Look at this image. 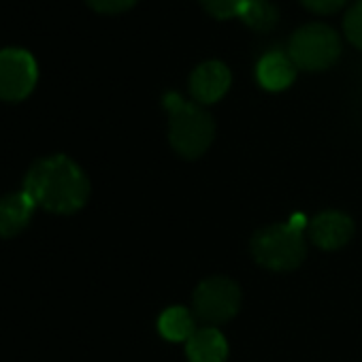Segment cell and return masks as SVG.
<instances>
[{"label": "cell", "mask_w": 362, "mask_h": 362, "mask_svg": "<svg viewBox=\"0 0 362 362\" xmlns=\"http://www.w3.org/2000/svg\"><path fill=\"white\" fill-rule=\"evenodd\" d=\"M186 351L190 362H226L228 343L218 328L205 326L186 341Z\"/></svg>", "instance_id": "obj_10"}, {"label": "cell", "mask_w": 362, "mask_h": 362, "mask_svg": "<svg viewBox=\"0 0 362 362\" xmlns=\"http://www.w3.org/2000/svg\"><path fill=\"white\" fill-rule=\"evenodd\" d=\"M37 77V62L28 52L18 47L0 52V98L3 100H24L35 90Z\"/></svg>", "instance_id": "obj_6"}, {"label": "cell", "mask_w": 362, "mask_h": 362, "mask_svg": "<svg viewBox=\"0 0 362 362\" xmlns=\"http://www.w3.org/2000/svg\"><path fill=\"white\" fill-rule=\"evenodd\" d=\"M24 192L37 207L49 214L71 216L86 207L90 181L81 166L69 156L56 153L37 160L24 179Z\"/></svg>", "instance_id": "obj_1"}, {"label": "cell", "mask_w": 362, "mask_h": 362, "mask_svg": "<svg viewBox=\"0 0 362 362\" xmlns=\"http://www.w3.org/2000/svg\"><path fill=\"white\" fill-rule=\"evenodd\" d=\"M305 228H309V222L300 214L292 216V220L286 224L262 228L252 241V254L256 262L271 271L296 269L307 252Z\"/></svg>", "instance_id": "obj_3"}, {"label": "cell", "mask_w": 362, "mask_h": 362, "mask_svg": "<svg viewBox=\"0 0 362 362\" xmlns=\"http://www.w3.org/2000/svg\"><path fill=\"white\" fill-rule=\"evenodd\" d=\"M98 13H124L136 5V0H86Z\"/></svg>", "instance_id": "obj_16"}, {"label": "cell", "mask_w": 362, "mask_h": 362, "mask_svg": "<svg viewBox=\"0 0 362 362\" xmlns=\"http://www.w3.org/2000/svg\"><path fill=\"white\" fill-rule=\"evenodd\" d=\"M247 0H201L203 9L218 18V20H230L235 16H241Z\"/></svg>", "instance_id": "obj_14"}, {"label": "cell", "mask_w": 362, "mask_h": 362, "mask_svg": "<svg viewBox=\"0 0 362 362\" xmlns=\"http://www.w3.org/2000/svg\"><path fill=\"white\" fill-rule=\"evenodd\" d=\"M296 77V64L281 52H269L258 62V81L271 92L286 90Z\"/></svg>", "instance_id": "obj_11"}, {"label": "cell", "mask_w": 362, "mask_h": 362, "mask_svg": "<svg viewBox=\"0 0 362 362\" xmlns=\"http://www.w3.org/2000/svg\"><path fill=\"white\" fill-rule=\"evenodd\" d=\"M164 107L168 111V139L173 149L188 160L203 156L216 136L214 117L203 107L186 103L179 94H166Z\"/></svg>", "instance_id": "obj_2"}, {"label": "cell", "mask_w": 362, "mask_h": 362, "mask_svg": "<svg viewBox=\"0 0 362 362\" xmlns=\"http://www.w3.org/2000/svg\"><path fill=\"white\" fill-rule=\"evenodd\" d=\"M241 307V290L233 279H205L194 292V309L203 322L222 324L237 315Z\"/></svg>", "instance_id": "obj_5"}, {"label": "cell", "mask_w": 362, "mask_h": 362, "mask_svg": "<svg viewBox=\"0 0 362 362\" xmlns=\"http://www.w3.org/2000/svg\"><path fill=\"white\" fill-rule=\"evenodd\" d=\"M37 205L22 190L0 199V237L11 239L20 235L33 220Z\"/></svg>", "instance_id": "obj_9"}, {"label": "cell", "mask_w": 362, "mask_h": 362, "mask_svg": "<svg viewBox=\"0 0 362 362\" xmlns=\"http://www.w3.org/2000/svg\"><path fill=\"white\" fill-rule=\"evenodd\" d=\"M239 18L250 28L260 30V33H269L271 28H275V24L279 20L277 9L269 3V0H247Z\"/></svg>", "instance_id": "obj_13"}, {"label": "cell", "mask_w": 362, "mask_h": 362, "mask_svg": "<svg viewBox=\"0 0 362 362\" xmlns=\"http://www.w3.org/2000/svg\"><path fill=\"white\" fill-rule=\"evenodd\" d=\"M230 88V71L218 60L203 62L190 77V92L201 105L218 103Z\"/></svg>", "instance_id": "obj_7"}, {"label": "cell", "mask_w": 362, "mask_h": 362, "mask_svg": "<svg viewBox=\"0 0 362 362\" xmlns=\"http://www.w3.org/2000/svg\"><path fill=\"white\" fill-rule=\"evenodd\" d=\"M339 54V35L322 24H309L298 28L290 41V58L296 64V69L303 71H324L337 62Z\"/></svg>", "instance_id": "obj_4"}, {"label": "cell", "mask_w": 362, "mask_h": 362, "mask_svg": "<svg viewBox=\"0 0 362 362\" xmlns=\"http://www.w3.org/2000/svg\"><path fill=\"white\" fill-rule=\"evenodd\" d=\"M354 235V222L339 211H324L309 224L311 241L322 250H339Z\"/></svg>", "instance_id": "obj_8"}, {"label": "cell", "mask_w": 362, "mask_h": 362, "mask_svg": "<svg viewBox=\"0 0 362 362\" xmlns=\"http://www.w3.org/2000/svg\"><path fill=\"white\" fill-rule=\"evenodd\" d=\"M343 30H345V37L349 39V43L356 45L358 49H362V0L347 11Z\"/></svg>", "instance_id": "obj_15"}, {"label": "cell", "mask_w": 362, "mask_h": 362, "mask_svg": "<svg viewBox=\"0 0 362 362\" xmlns=\"http://www.w3.org/2000/svg\"><path fill=\"white\" fill-rule=\"evenodd\" d=\"M300 3L309 9V11H313V13H334V11H339L347 0H300Z\"/></svg>", "instance_id": "obj_17"}, {"label": "cell", "mask_w": 362, "mask_h": 362, "mask_svg": "<svg viewBox=\"0 0 362 362\" xmlns=\"http://www.w3.org/2000/svg\"><path fill=\"white\" fill-rule=\"evenodd\" d=\"M158 328H160L162 337L168 341H188L197 332L194 317L186 307H168L160 315Z\"/></svg>", "instance_id": "obj_12"}]
</instances>
